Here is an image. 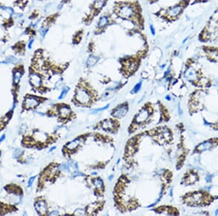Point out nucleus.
Masks as SVG:
<instances>
[{"mask_svg":"<svg viewBox=\"0 0 218 216\" xmlns=\"http://www.w3.org/2000/svg\"><path fill=\"white\" fill-rule=\"evenodd\" d=\"M115 11L119 18L139 24L138 6H135L131 3H120L116 7Z\"/></svg>","mask_w":218,"mask_h":216,"instance_id":"obj_1","label":"nucleus"},{"mask_svg":"<svg viewBox=\"0 0 218 216\" xmlns=\"http://www.w3.org/2000/svg\"><path fill=\"white\" fill-rule=\"evenodd\" d=\"M75 99L81 104H87L91 101V95L85 88L79 87L77 90Z\"/></svg>","mask_w":218,"mask_h":216,"instance_id":"obj_2","label":"nucleus"},{"mask_svg":"<svg viewBox=\"0 0 218 216\" xmlns=\"http://www.w3.org/2000/svg\"><path fill=\"white\" fill-rule=\"evenodd\" d=\"M183 9V5L180 4V5H177L175 6L169 8L168 10H166L165 15L168 17V18H177L179 15L181 13L182 10Z\"/></svg>","mask_w":218,"mask_h":216,"instance_id":"obj_3","label":"nucleus"},{"mask_svg":"<svg viewBox=\"0 0 218 216\" xmlns=\"http://www.w3.org/2000/svg\"><path fill=\"white\" fill-rule=\"evenodd\" d=\"M39 103L38 98L34 97V96H29L27 98H26L24 101V107L26 109H33V108L36 107Z\"/></svg>","mask_w":218,"mask_h":216,"instance_id":"obj_4","label":"nucleus"},{"mask_svg":"<svg viewBox=\"0 0 218 216\" xmlns=\"http://www.w3.org/2000/svg\"><path fill=\"white\" fill-rule=\"evenodd\" d=\"M149 117V111L147 109H143L137 114L135 121L136 123H143Z\"/></svg>","mask_w":218,"mask_h":216,"instance_id":"obj_5","label":"nucleus"},{"mask_svg":"<svg viewBox=\"0 0 218 216\" xmlns=\"http://www.w3.org/2000/svg\"><path fill=\"white\" fill-rule=\"evenodd\" d=\"M29 79H30V82L31 85L34 87H39L41 84H42V77H40L39 74L35 73V72H33L30 74Z\"/></svg>","mask_w":218,"mask_h":216,"instance_id":"obj_6","label":"nucleus"},{"mask_svg":"<svg viewBox=\"0 0 218 216\" xmlns=\"http://www.w3.org/2000/svg\"><path fill=\"white\" fill-rule=\"evenodd\" d=\"M35 208L39 214L45 215L47 211V207L45 201L44 200H39L35 204Z\"/></svg>","mask_w":218,"mask_h":216,"instance_id":"obj_7","label":"nucleus"},{"mask_svg":"<svg viewBox=\"0 0 218 216\" xmlns=\"http://www.w3.org/2000/svg\"><path fill=\"white\" fill-rule=\"evenodd\" d=\"M23 69L21 68V66L18 68H15L13 71V82L15 85H18L21 81V79L23 76Z\"/></svg>","mask_w":218,"mask_h":216,"instance_id":"obj_8","label":"nucleus"},{"mask_svg":"<svg viewBox=\"0 0 218 216\" xmlns=\"http://www.w3.org/2000/svg\"><path fill=\"white\" fill-rule=\"evenodd\" d=\"M127 113V106H119L118 109H116L114 112L113 113V116L116 118H121L125 116Z\"/></svg>","mask_w":218,"mask_h":216,"instance_id":"obj_9","label":"nucleus"},{"mask_svg":"<svg viewBox=\"0 0 218 216\" xmlns=\"http://www.w3.org/2000/svg\"><path fill=\"white\" fill-rule=\"evenodd\" d=\"M110 21H111V18L107 15H103L100 17V18L98 22V29H100V30L103 29L106 26H108L110 23Z\"/></svg>","mask_w":218,"mask_h":216,"instance_id":"obj_10","label":"nucleus"},{"mask_svg":"<svg viewBox=\"0 0 218 216\" xmlns=\"http://www.w3.org/2000/svg\"><path fill=\"white\" fill-rule=\"evenodd\" d=\"M138 62L135 61V60L133 59H130V60H127L126 61V64H125V68L126 70L129 72H133L136 70V69L138 68Z\"/></svg>","mask_w":218,"mask_h":216,"instance_id":"obj_11","label":"nucleus"},{"mask_svg":"<svg viewBox=\"0 0 218 216\" xmlns=\"http://www.w3.org/2000/svg\"><path fill=\"white\" fill-rule=\"evenodd\" d=\"M58 111H59V114L61 117L66 118V117H68L71 114V109H70V108L68 107V106H63L60 108Z\"/></svg>","mask_w":218,"mask_h":216,"instance_id":"obj_12","label":"nucleus"},{"mask_svg":"<svg viewBox=\"0 0 218 216\" xmlns=\"http://www.w3.org/2000/svg\"><path fill=\"white\" fill-rule=\"evenodd\" d=\"M114 127H115V123H114V121L111 119L106 120L102 123V127L106 130H113V129H114Z\"/></svg>","mask_w":218,"mask_h":216,"instance_id":"obj_13","label":"nucleus"},{"mask_svg":"<svg viewBox=\"0 0 218 216\" xmlns=\"http://www.w3.org/2000/svg\"><path fill=\"white\" fill-rule=\"evenodd\" d=\"M25 44L22 42H17L14 46L13 47V49L14 50V51L17 53H22V52H24L25 50Z\"/></svg>","mask_w":218,"mask_h":216,"instance_id":"obj_14","label":"nucleus"},{"mask_svg":"<svg viewBox=\"0 0 218 216\" xmlns=\"http://www.w3.org/2000/svg\"><path fill=\"white\" fill-rule=\"evenodd\" d=\"M81 143V140L80 139H76L74 140V141H71L70 143L67 144V146H66V148H67L68 150H74L77 146H79V144Z\"/></svg>","mask_w":218,"mask_h":216,"instance_id":"obj_15","label":"nucleus"},{"mask_svg":"<svg viewBox=\"0 0 218 216\" xmlns=\"http://www.w3.org/2000/svg\"><path fill=\"white\" fill-rule=\"evenodd\" d=\"M106 0H95L93 3V8L95 10H100L104 7Z\"/></svg>","mask_w":218,"mask_h":216,"instance_id":"obj_16","label":"nucleus"},{"mask_svg":"<svg viewBox=\"0 0 218 216\" xmlns=\"http://www.w3.org/2000/svg\"><path fill=\"white\" fill-rule=\"evenodd\" d=\"M185 76L189 80H194L196 78V71L193 69H188L186 71L185 73Z\"/></svg>","mask_w":218,"mask_h":216,"instance_id":"obj_17","label":"nucleus"},{"mask_svg":"<svg viewBox=\"0 0 218 216\" xmlns=\"http://www.w3.org/2000/svg\"><path fill=\"white\" fill-rule=\"evenodd\" d=\"M34 138L37 141H40V142H45L47 138V135L45 134V133H41V132H37L34 134Z\"/></svg>","mask_w":218,"mask_h":216,"instance_id":"obj_18","label":"nucleus"},{"mask_svg":"<svg viewBox=\"0 0 218 216\" xmlns=\"http://www.w3.org/2000/svg\"><path fill=\"white\" fill-rule=\"evenodd\" d=\"M98 60H99V58H98V57H96V56L90 55L87 61V66H89V67L93 66L94 65H95V64L97 63V62L98 61Z\"/></svg>","mask_w":218,"mask_h":216,"instance_id":"obj_19","label":"nucleus"},{"mask_svg":"<svg viewBox=\"0 0 218 216\" xmlns=\"http://www.w3.org/2000/svg\"><path fill=\"white\" fill-rule=\"evenodd\" d=\"M28 2H29V0H17L14 2L13 5L15 7H18L21 9H23L26 6Z\"/></svg>","mask_w":218,"mask_h":216,"instance_id":"obj_20","label":"nucleus"},{"mask_svg":"<svg viewBox=\"0 0 218 216\" xmlns=\"http://www.w3.org/2000/svg\"><path fill=\"white\" fill-rule=\"evenodd\" d=\"M93 185L98 189H103V183L100 179H95L93 181Z\"/></svg>","mask_w":218,"mask_h":216,"instance_id":"obj_21","label":"nucleus"},{"mask_svg":"<svg viewBox=\"0 0 218 216\" xmlns=\"http://www.w3.org/2000/svg\"><path fill=\"white\" fill-rule=\"evenodd\" d=\"M98 204L95 203V204H91V205H90L88 206V207H87V212H88L89 214H92V213H94V211H95V210L98 209Z\"/></svg>","mask_w":218,"mask_h":216,"instance_id":"obj_22","label":"nucleus"},{"mask_svg":"<svg viewBox=\"0 0 218 216\" xmlns=\"http://www.w3.org/2000/svg\"><path fill=\"white\" fill-rule=\"evenodd\" d=\"M17 62V59L13 56H10V57H8V58H7L6 61H2L1 62L2 63H16Z\"/></svg>","mask_w":218,"mask_h":216,"instance_id":"obj_23","label":"nucleus"},{"mask_svg":"<svg viewBox=\"0 0 218 216\" xmlns=\"http://www.w3.org/2000/svg\"><path fill=\"white\" fill-rule=\"evenodd\" d=\"M141 86H142V82H140L139 83H138L136 85H135V87L133 88V90H132V93H138V92L140 90V88H141Z\"/></svg>","mask_w":218,"mask_h":216,"instance_id":"obj_24","label":"nucleus"},{"mask_svg":"<svg viewBox=\"0 0 218 216\" xmlns=\"http://www.w3.org/2000/svg\"><path fill=\"white\" fill-rule=\"evenodd\" d=\"M69 90H70V88H69V87H66V88H65V89H63V91L61 92L59 98H59V99H63V98H64L65 96L66 95V94H67V93H68V92Z\"/></svg>","mask_w":218,"mask_h":216,"instance_id":"obj_25","label":"nucleus"},{"mask_svg":"<svg viewBox=\"0 0 218 216\" xmlns=\"http://www.w3.org/2000/svg\"><path fill=\"white\" fill-rule=\"evenodd\" d=\"M210 146H210L209 143L206 142V143H204L201 144V146H199V148H198V149H199V150H205V149H208L210 147Z\"/></svg>","mask_w":218,"mask_h":216,"instance_id":"obj_26","label":"nucleus"},{"mask_svg":"<svg viewBox=\"0 0 218 216\" xmlns=\"http://www.w3.org/2000/svg\"><path fill=\"white\" fill-rule=\"evenodd\" d=\"M74 215H86V211L83 210V209H77L74 212Z\"/></svg>","mask_w":218,"mask_h":216,"instance_id":"obj_27","label":"nucleus"},{"mask_svg":"<svg viewBox=\"0 0 218 216\" xmlns=\"http://www.w3.org/2000/svg\"><path fill=\"white\" fill-rule=\"evenodd\" d=\"M21 154H22V151H21L19 149H18L15 151L14 153H13V157H14L15 158H18V157L21 155Z\"/></svg>","mask_w":218,"mask_h":216,"instance_id":"obj_28","label":"nucleus"},{"mask_svg":"<svg viewBox=\"0 0 218 216\" xmlns=\"http://www.w3.org/2000/svg\"><path fill=\"white\" fill-rule=\"evenodd\" d=\"M34 179H35V177H31V178H29V181H28V187H31L32 183H34Z\"/></svg>","mask_w":218,"mask_h":216,"instance_id":"obj_29","label":"nucleus"},{"mask_svg":"<svg viewBox=\"0 0 218 216\" xmlns=\"http://www.w3.org/2000/svg\"><path fill=\"white\" fill-rule=\"evenodd\" d=\"M34 39H31L30 41L29 42V44H28V47L29 48V49H31V48L32 47V45L34 44Z\"/></svg>","mask_w":218,"mask_h":216,"instance_id":"obj_30","label":"nucleus"},{"mask_svg":"<svg viewBox=\"0 0 218 216\" xmlns=\"http://www.w3.org/2000/svg\"><path fill=\"white\" fill-rule=\"evenodd\" d=\"M150 30H151V34H152V35L153 36L155 35L156 31H155V29H154V27L152 26V25H151V26H150Z\"/></svg>","mask_w":218,"mask_h":216,"instance_id":"obj_31","label":"nucleus"},{"mask_svg":"<svg viewBox=\"0 0 218 216\" xmlns=\"http://www.w3.org/2000/svg\"><path fill=\"white\" fill-rule=\"evenodd\" d=\"M59 215V213L57 210H53L50 213V215Z\"/></svg>","mask_w":218,"mask_h":216,"instance_id":"obj_32","label":"nucleus"},{"mask_svg":"<svg viewBox=\"0 0 218 216\" xmlns=\"http://www.w3.org/2000/svg\"><path fill=\"white\" fill-rule=\"evenodd\" d=\"M108 106H109V105H107V106H105V107H103V108H100V109H96V110H95V111H103V110H105V109H108Z\"/></svg>","mask_w":218,"mask_h":216,"instance_id":"obj_33","label":"nucleus"},{"mask_svg":"<svg viewBox=\"0 0 218 216\" xmlns=\"http://www.w3.org/2000/svg\"><path fill=\"white\" fill-rule=\"evenodd\" d=\"M5 135H3L1 137V138H0V143H1L4 140H5Z\"/></svg>","mask_w":218,"mask_h":216,"instance_id":"obj_34","label":"nucleus"},{"mask_svg":"<svg viewBox=\"0 0 218 216\" xmlns=\"http://www.w3.org/2000/svg\"><path fill=\"white\" fill-rule=\"evenodd\" d=\"M4 7V5H2V4L1 3V2H0V7Z\"/></svg>","mask_w":218,"mask_h":216,"instance_id":"obj_35","label":"nucleus"},{"mask_svg":"<svg viewBox=\"0 0 218 216\" xmlns=\"http://www.w3.org/2000/svg\"><path fill=\"white\" fill-rule=\"evenodd\" d=\"M167 100H170L169 96H167Z\"/></svg>","mask_w":218,"mask_h":216,"instance_id":"obj_36","label":"nucleus"},{"mask_svg":"<svg viewBox=\"0 0 218 216\" xmlns=\"http://www.w3.org/2000/svg\"><path fill=\"white\" fill-rule=\"evenodd\" d=\"M216 214H218V210H217V212H216Z\"/></svg>","mask_w":218,"mask_h":216,"instance_id":"obj_37","label":"nucleus"}]
</instances>
